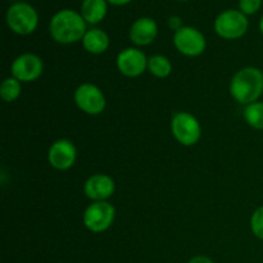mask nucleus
Listing matches in <instances>:
<instances>
[{"mask_svg":"<svg viewBox=\"0 0 263 263\" xmlns=\"http://www.w3.org/2000/svg\"><path fill=\"white\" fill-rule=\"evenodd\" d=\"M73 99L79 109L90 116H98L103 113L107 105V99L102 90L94 84L85 82L74 90Z\"/></svg>","mask_w":263,"mask_h":263,"instance_id":"nucleus-7","label":"nucleus"},{"mask_svg":"<svg viewBox=\"0 0 263 263\" xmlns=\"http://www.w3.org/2000/svg\"><path fill=\"white\" fill-rule=\"evenodd\" d=\"M259 30H261V32L263 33V15H262L261 21H259Z\"/></svg>","mask_w":263,"mask_h":263,"instance_id":"nucleus-24","label":"nucleus"},{"mask_svg":"<svg viewBox=\"0 0 263 263\" xmlns=\"http://www.w3.org/2000/svg\"><path fill=\"white\" fill-rule=\"evenodd\" d=\"M128 35L134 45H151L158 36V25L153 18L141 17L133 23Z\"/></svg>","mask_w":263,"mask_h":263,"instance_id":"nucleus-13","label":"nucleus"},{"mask_svg":"<svg viewBox=\"0 0 263 263\" xmlns=\"http://www.w3.org/2000/svg\"><path fill=\"white\" fill-rule=\"evenodd\" d=\"M22 92V82L14 77H7L0 86V97L4 102L12 103L20 98Z\"/></svg>","mask_w":263,"mask_h":263,"instance_id":"nucleus-18","label":"nucleus"},{"mask_svg":"<svg viewBox=\"0 0 263 263\" xmlns=\"http://www.w3.org/2000/svg\"><path fill=\"white\" fill-rule=\"evenodd\" d=\"M148 71L157 79H166L172 72V63L167 57L157 54L148 59Z\"/></svg>","mask_w":263,"mask_h":263,"instance_id":"nucleus-16","label":"nucleus"},{"mask_svg":"<svg viewBox=\"0 0 263 263\" xmlns=\"http://www.w3.org/2000/svg\"><path fill=\"white\" fill-rule=\"evenodd\" d=\"M116 218V210L108 200L92 202L82 215L85 228L95 234L104 233L113 225Z\"/></svg>","mask_w":263,"mask_h":263,"instance_id":"nucleus-6","label":"nucleus"},{"mask_svg":"<svg viewBox=\"0 0 263 263\" xmlns=\"http://www.w3.org/2000/svg\"><path fill=\"white\" fill-rule=\"evenodd\" d=\"M116 192L115 180L105 174H95L84 184V193L92 202L108 200Z\"/></svg>","mask_w":263,"mask_h":263,"instance_id":"nucleus-12","label":"nucleus"},{"mask_svg":"<svg viewBox=\"0 0 263 263\" xmlns=\"http://www.w3.org/2000/svg\"><path fill=\"white\" fill-rule=\"evenodd\" d=\"M148 59L138 48H126L118 53L116 64L123 76L139 77L148 68Z\"/></svg>","mask_w":263,"mask_h":263,"instance_id":"nucleus-10","label":"nucleus"},{"mask_svg":"<svg viewBox=\"0 0 263 263\" xmlns=\"http://www.w3.org/2000/svg\"><path fill=\"white\" fill-rule=\"evenodd\" d=\"M230 94L244 105L258 102L263 94V72L257 67L239 69L230 81Z\"/></svg>","mask_w":263,"mask_h":263,"instance_id":"nucleus-2","label":"nucleus"},{"mask_svg":"<svg viewBox=\"0 0 263 263\" xmlns=\"http://www.w3.org/2000/svg\"><path fill=\"white\" fill-rule=\"evenodd\" d=\"M189 263H215L207 256H195L190 259Z\"/></svg>","mask_w":263,"mask_h":263,"instance_id":"nucleus-22","label":"nucleus"},{"mask_svg":"<svg viewBox=\"0 0 263 263\" xmlns=\"http://www.w3.org/2000/svg\"><path fill=\"white\" fill-rule=\"evenodd\" d=\"M168 26H170V28H171V30L175 31V32H176V31H179L180 28L184 27V26H182L181 18L177 17V15H172V17H170Z\"/></svg>","mask_w":263,"mask_h":263,"instance_id":"nucleus-21","label":"nucleus"},{"mask_svg":"<svg viewBox=\"0 0 263 263\" xmlns=\"http://www.w3.org/2000/svg\"><path fill=\"white\" fill-rule=\"evenodd\" d=\"M174 45L185 57H199L207 48L204 35L195 27L184 26L174 35Z\"/></svg>","mask_w":263,"mask_h":263,"instance_id":"nucleus-8","label":"nucleus"},{"mask_svg":"<svg viewBox=\"0 0 263 263\" xmlns=\"http://www.w3.org/2000/svg\"><path fill=\"white\" fill-rule=\"evenodd\" d=\"M243 117L251 127L263 130V102H254L246 105Z\"/></svg>","mask_w":263,"mask_h":263,"instance_id":"nucleus-17","label":"nucleus"},{"mask_svg":"<svg viewBox=\"0 0 263 263\" xmlns=\"http://www.w3.org/2000/svg\"><path fill=\"white\" fill-rule=\"evenodd\" d=\"M249 27L248 18L236 9L223 10L215 21V31L225 40H236L243 37Z\"/></svg>","mask_w":263,"mask_h":263,"instance_id":"nucleus-5","label":"nucleus"},{"mask_svg":"<svg viewBox=\"0 0 263 263\" xmlns=\"http://www.w3.org/2000/svg\"><path fill=\"white\" fill-rule=\"evenodd\" d=\"M82 45L87 53L99 55L105 53L109 48V36L100 28H90L82 39Z\"/></svg>","mask_w":263,"mask_h":263,"instance_id":"nucleus-14","label":"nucleus"},{"mask_svg":"<svg viewBox=\"0 0 263 263\" xmlns=\"http://www.w3.org/2000/svg\"><path fill=\"white\" fill-rule=\"evenodd\" d=\"M262 0H239V10L246 15H252L259 10Z\"/></svg>","mask_w":263,"mask_h":263,"instance_id":"nucleus-20","label":"nucleus"},{"mask_svg":"<svg viewBox=\"0 0 263 263\" xmlns=\"http://www.w3.org/2000/svg\"><path fill=\"white\" fill-rule=\"evenodd\" d=\"M177 2H186V0H177Z\"/></svg>","mask_w":263,"mask_h":263,"instance_id":"nucleus-25","label":"nucleus"},{"mask_svg":"<svg viewBox=\"0 0 263 263\" xmlns=\"http://www.w3.org/2000/svg\"><path fill=\"white\" fill-rule=\"evenodd\" d=\"M251 229L256 238L263 240V205L257 208L252 215Z\"/></svg>","mask_w":263,"mask_h":263,"instance_id":"nucleus-19","label":"nucleus"},{"mask_svg":"<svg viewBox=\"0 0 263 263\" xmlns=\"http://www.w3.org/2000/svg\"><path fill=\"white\" fill-rule=\"evenodd\" d=\"M10 72L14 79L21 82H33L43 74L44 62L39 55L23 53L13 61Z\"/></svg>","mask_w":263,"mask_h":263,"instance_id":"nucleus-9","label":"nucleus"},{"mask_svg":"<svg viewBox=\"0 0 263 263\" xmlns=\"http://www.w3.org/2000/svg\"><path fill=\"white\" fill-rule=\"evenodd\" d=\"M171 133L177 143L185 146H193L202 138V126L192 113L176 112L171 118Z\"/></svg>","mask_w":263,"mask_h":263,"instance_id":"nucleus-4","label":"nucleus"},{"mask_svg":"<svg viewBox=\"0 0 263 263\" xmlns=\"http://www.w3.org/2000/svg\"><path fill=\"white\" fill-rule=\"evenodd\" d=\"M77 159V149L68 139H59L50 145L48 152V161L53 168L67 171Z\"/></svg>","mask_w":263,"mask_h":263,"instance_id":"nucleus-11","label":"nucleus"},{"mask_svg":"<svg viewBox=\"0 0 263 263\" xmlns=\"http://www.w3.org/2000/svg\"><path fill=\"white\" fill-rule=\"evenodd\" d=\"M109 4H113V5H117V7H121V5H126L128 4V3H131L133 0H107Z\"/></svg>","mask_w":263,"mask_h":263,"instance_id":"nucleus-23","label":"nucleus"},{"mask_svg":"<svg viewBox=\"0 0 263 263\" xmlns=\"http://www.w3.org/2000/svg\"><path fill=\"white\" fill-rule=\"evenodd\" d=\"M108 12L107 0H84L81 4V15L89 25H98L105 18Z\"/></svg>","mask_w":263,"mask_h":263,"instance_id":"nucleus-15","label":"nucleus"},{"mask_svg":"<svg viewBox=\"0 0 263 263\" xmlns=\"http://www.w3.org/2000/svg\"><path fill=\"white\" fill-rule=\"evenodd\" d=\"M5 21L10 30L21 36L32 33L37 28L39 14L28 3H15L10 5L5 14Z\"/></svg>","mask_w":263,"mask_h":263,"instance_id":"nucleus-3","label":"nucleus"},{"mask_svg":"<svg viewBox=\"0 0 263 263\" xmlns=\"http://www.w3.org/2000/svg\"><path fill=\"white\" fill-rule=\"evenodd\" d=\"M86 25L81 13L72 9H62L51 17L49 32L54 41L68 45L84 39L87 31Z\"/></svg>","mask_w":263,"mask_h":263,"instance_id":"nucleus-1","label":"nucleus"}]
</instances>
